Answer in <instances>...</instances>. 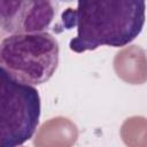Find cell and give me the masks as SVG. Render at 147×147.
<instances>
[{
  "label": "cell",
  "instance_id": "1",
  "mask_svg": "<svg viewBox=\"0 0 147 147\" xmlns=\"http://www.w3.org/2000/svg\"><path fill=\"white\" fill-rule=\"evenodd\" d=\"M146 3L136 0L78 1L67 8L57 28L77 29L69 47L76 53L94 51L100 46L122 47L133 41L145 24Z\"/></svg>",
  "mask_w": 147,
  "mask_h": 147
},
{
  "label": "cell",
  "instance_id": "4",
  "mask_svg": "<svg viewBox=\"0 0 147 147\" xmlns=\"http://www.w3.org/2000/svg\"><path fill=\"white\" fill-rule=\"evenodd\" d=\"M54 17L49 1H0V25L2 32L11 34L42 32Z\"/></svg>",
  "mask_w": 147,
  "mask_h": 147
},
{
  "label": "cell",
  "instance_id": "8",
  "mask_svg": "<svg viewBox=\"0 0 147 147\" xmlns=\"http://www.w3.org/2000/svg\"><path fill=\"white\" fill-rule=\"evenodd\" d=\"M140 147H147V131H146V133L144 134V137H142V139H141Z\"/></svg>",
  "mask_w": 147,
  "mask_h": 147
},
{
  "label": "cell",
  "instance_id": "6",
  "mask_svg": "<svg viewBox=\"0 0 147 147\" xmlns=\"http://www.w3.org/2000/svg\"><path fill=\"white\" fill-rule=\"evenodd\" d=\"M78 139V129L67 117L57 116L46 121L37 131L34 147H72Z\"/></svg>",
  "mask_w": 147,
  "mask_h": 147
},
{
  "label": "cell",
  "instance_id": "3",
  "mask_svg": "<svg viewBox=\"0 0 147 147\" xmlns=\"http://www.w3.org/2000/svg\"><path fill=\"white\" fill-rule=\"evenodd\" d=\"M1 147H18L34 133L40 117L38 91L0 69Z\"/></svg>",
  "mask_w": 147,
  "mask_h": 147
},
{
  "label": "cell",
  "instance_id": "2",
  "mask_svg": "<svg viewBox=\"0 0 147 147\" xmlns=\"http://www.w3.org/2000/svg\"><path fill=\"white\" fill-rule=\"evenodd\" d=\"M59 44L47 32L11 34L1 41V68L26 85L46 83L59 64Z\"/></svg>",
  "mask_w": 147,
  "mask_h": 147
},
{
  "label": "cell",
  "instance_id": "5",
  "mask_svg": "<svg viewBox=\"0 0 147 147\" xmlns=\"http://www.w3.org/2000/svg\"><path fill=\"white\" fill-rule=\"evenodd\" d=\"M114 70L125 83L140 85L147 82V55L138 45L126 46L116 53Z\"/></svg>",
  "mask_w": 147,
  "mask_h": 147
},
{
  "label": "cell",
  "instance_id": "7",
  "mask_svg": "<svg viewBox=\"0 0 147 147\" xmlns=\"http://www.w3.org/2000/svg\"><path fill=\"white\" fill-rule=\"evenodd\" d=\"M147 131V118L132 116L126 118L121 126V138L127 147H140L141 139Z\"/></svg>",
  "mask_w": 147,
  "mask_h": 147
}]
</instances>
